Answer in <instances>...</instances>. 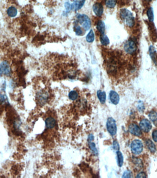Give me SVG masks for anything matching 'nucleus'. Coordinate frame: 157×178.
<instances>
[{
	"mask_svg": "<svg viewBox=\"0 0 157 178\" xmlns=\"http://www.w3.org/2000/svg\"><path fill=\"white\" fill-rule=\"evenodd\" d=\"M120 17L125 21L127 26L132 27L135 24V18L133 14L128 9L123 8L120 11Z\"/></svg>",
	"mask_w": 157,
	"mask_h": 178,
	"instance_id": "1",
	"label": "nucleus"
},
{
	"mask_svg": "<svg viewBox=\"0 0 157 178\" xmlns=\"http://www.w3.org/2000/svg\"><path fill=\"white\" fill-rule=\"evenodd\" d=\"M76 18L79 23L82 25L83 27L86 31L89 30L91 26V22L89 18L87 15L78 14L76 16Z\"/></svg>",
	"mask_w": 157,
	"mask_h": 178,
	"instance_id": "2",
	"label": "nucleus"
},
{
	"mask_svg": "<svg viewBox=\"0 0 157 178\" xmlns=\"http://www.w3.org/2000/svg\"><path fill=\"white\" fill-rule=\"evenodd\" d=\"M143 150V145L141 141L135 140L132 141L131 144V150L132 153L135 155H139L142 152Z\"/></svg>",
	"mask_w": 157,
	"mask_h": 178,
	"instance_id": "3",
	"label": "nucleus"
},
{
	"mask_svg": "<svg viewBox=\"0 0 157 178\" xmlns=\"http://www.w3.org/2000/svg\"><path fill=\"white\" fill-rule=\"evenodd\" d=\"M107 129L112 136H114L117 133V128L115 120L112 117H109L107 121Z\"/></svg>",
	"mask_w": 157,
	"mask_h": 178,
	"instance_id": "4",
	"label": "nucleus"
},
{
	"mask_svg": "<svg viewBox=\"0 0 157 178\" xmlns=\"http://www.w3.org/2000/svg\"><path fill=\"white\" fill-rule=\"evenodd\" d=\"M137 45L133 41L128 40L124 45V49L126 52L130 55L133 54L137 50Z\"/></svg>",
	"mask_w": 157,
	"mask_h": 178,
	"instance_id": "5",
	"label": "nucleus"
},
{
	"mask_svg": "<svg viewBox=\"0 0 157 178\" xmlns=\"http://www.w3.org/2000/svg\"><path fill=\"white\" fill-rule=\"evenodd\" d=\"M140 128L141 130L145 133H148L151 130L152 126L149 120L147 119H144L140 123Z\"/></svg>",
	"mask_w": 157,
	"mask_h": 178,
	"instance_id": "6",
	"label": "nucleus"
},
{
	"mask_svg": "<svg viewBox=\"0 0 157 178\" xmlns=\"http://www.w3.org/2000/svg\"><path fill=\"white\" fill-rule=\"evenodd\" d=\"M92 8L93 11L96 16L98 17L102 16L104 11V8L102 3L100 2H96L93 5Z\"/></svg>",
	"mask_w": 157,
	"mask_h": 178,
	"instance_id": "7",
	"label": "nucleus"
},
{
	"mask_svg": "<svg viewBox=\"0 0 157 178\" xmlns=\"http://www.w3.org/2000/svg\"><path fill=\"white\" fill-rule=\"evenodd\" d=\"M129 130L130 133L135 136L139 137L141 135V130L136 124H131L129 126Z\"/></svg>",
	"mask_w": 157,
	"mask_h": 178,
	"instance_id": "8",
	"label": "nucleus"
},
{
	"mask_svg": "<svg viewBox=\"0 0 157 178\" xmlns=\"http://www.w3.org/2000/svg\"><path fill=\"white\" fill-rule=\"evenodd\" d=\"M109 98L110 101L114 104H118L120 101V96L118 93L115 91L112 90L109 93Z\"/></svg>",
	"mask_w": 157,
	"mask_h": 178,
	"instance_id": "9",
	"label": "nucleus"
},
{
	"mask_svg": "<svg viewBox=\"0 0 157 178\" xmlns=\"http://www.w3.org/2000/svg\"><path fill=\"white\" fill-rule=\"evenodd\" d=\"M0 68H1L2 73H3L5 75L8 76L10 74V68L7 62H2L0 65Z\"/></svg>",
	"mask_w": 157,
	"mask_h": 178,
	"instance_id": "10",
	"label": "nucleus"
},
{
	"mask_svg": "<svg viewBox=\"0 0 157 178\" xmlns=\"http://www.w3.org/2000/svg\"><path fill=\"white\" fill-rule=\"evenodd\" d=\"M86 0H75L72 3L73 10L76 11L79 10L84 6Z\"/></svg>",
	"mask_w": 157,
	"mask_h": 178,
	"instance_id": "11",
	"label": "nucleus"
},
{
	"mask_svg": "<svg viewBox=\"0 0 157 178\" xmlns=\"http://www.w3.org/2000/svg\"><path fill=\"white\" fill-rule=\"evenodd\" d=\"M48 95L46 93V92H41L39 93L38 95V100L40 104L43 105L46 103V100L48 99Z\"/></svg>",
	"mask_w": 157,
	"mask_h": 178,
	"instance_id": "12",
	"label": "nucleus"
},
{
	"mask_svg": "<svg viewBox=\"0 0 157 178\" xmlns=\"http://www.w3.org/2000/svg\"><path fill=\"white\" fill-rule=\"evenodd\" d=\"M46 126L48 128H52L56 125V120L54 118L49 117L46 118L45 121Z\"/></svg>",
	"mask_w": 157,
	"mask_h": 178,
	"instance_id": "13",
	"label": "nucleus"
},
{
	"mask_svg": "<svg viewBox=\"0 0 157 178\" xmlns=\"http://www.w3.org/2000/svg\"><path fill=\"white\" fill-rule=\"evenodd\" d=\"M97 96L101 103L102 104L105 103L106 100V94L104 91H102L100 90H98L97 92Z\"/></svg>",
	"mask_w": 157,
	"mask_h": 178,
	"instance_id": "14",
	"label": "nucleus"
},
{
	"mask_svg": "<svg viewBox=\"0 0 157 178\" xmlns=\"http://www.w3.org/2000/svg\"><path fill=\"white\" fill-rule=\"evenodd\" d=\"M97 29L101 34H104L105 31V25L104 22L99 20L97 22L96 25Z\"/></svg>",
	"mask_w": 157,
	"mask_h": 178,
	"instance_id": "15",
	"label": "nucleus"
},
{
	"mask_svg": "<svg viewBox=\"0 0 157 178\" xmlns=\"http://www.w3.org/2000/svg\"><path fill=\"white\" fill-rule=\"evenodd\" d=\"M146 146L152 153H154L156 151V147L152 141L150 140H146Z\"/></svg>",
	"mask_w": 157,
	"mask_h": 178,
	"instance_id": "16",
	"label": "nucleus"
},
{
	"mask_svg": "<svg viewBox=\"0 0 157 178\" xmlns=\"http://www.w3.org/2000/svg\"><path fill=\"white\" fill-rule=\"evenodd\" d=\"M148 117L154 125L157 127V113L154 111H151L148 115Z\"/></svg>",
	"mask_w": 157,
	"mask_h": 178,
	"instance_id": "17",
	"label": "nucleus"
},
{
	"mask_svg": "<svg viewBox=\"0 0 157 178\" xmlns=\"http://www.w3.org/2000/svg\"><path fill=\"white\" fill-rule=\"evenodd\" d=\"M100 40L101 43L103 45L107 46L109 44V39L107 35L105 34H101Z\"/></svg>",
	"mask_w": 157,
	"mask_h": 178,
	"instance_id": "18",
	"label": "nucleus"
},
{
	"mask_svg": "<svg viewBox=\"0 0 157 178\" xmlns=\"http://www.w3.org/2000/svg\"><path fill=\"white\" fill-rule=\"evenodd\" d=\"M7 14L9 17L13 18V17H15L17 15L18 11H17V9H16L15 7L12 6V7H9L7 9Z\"/></svg>",
	"mask_w": 157,
	"mask_h": 178,
	"instance_id": "19",
	"label": "nucleus"
},
{
	"mask_svg": "<svg viewBox=\"0 0 157 178\" xmlns=\"http://www.w3.org/2000/svg\"><path fill=\"white\" fill-rule=\"evenodd\" d=\"M117 155L118 165L119 167H121L123 164L124 157L122 153L120 151H118L116 152Z\"/></svg>",
	"mask_w": 157,
	"mask_h": 178,
	"instance_id": "20",
	"label": "nucleus"
},
{
	"mask_svg": "<svg viewBox=\"0 0 157 178\" xmlns=\"http://www.w3.org/2000/svg\"><path fill=\"white\" fill-rule=\"evenodd\" d=\"M105 5L109 8H113L116 5L117 0H104Z\"/></svg>",
	"mask_w": 157,
	"mask_h": 178,
	"instance_id": "21",
	"label": "nucleus"
},
{
	"mask_svg": "<svg viewBox=\"0 0 157 178\" xmlns=\"http://www.w3.org/2000/svg\"><path fill=\"white\" fill-rule=\"evenodd\" d=\"M86 40L87 42L92 43L94 40V34L92 30H90L86 37Z\"/></svg>",
	"mask_w": 157,
	"mask_h": 178,
	"instance_id": "22",
	"label": "nucleus"
},
{
	"mask_svg": "<svg viewBox=\"0 0 157 178\" xmlns=\"http://www.w3.org/2000/svg\"><path fill=\"white\" fill-rule=\"evenodd\" d=\"M147 15L148 17V19L150 22H153L154 20V14L153 8H149L147 11Z\"/></svg>",
	"mask_w": 157,
	"mask_h": 178,
	"instance_id": "23",
	"label": "nucleus"
},
{
	"mask_svg": "<svg viewBox=\"0 0 157 178\" xmlns=\"http://www.w3.org/2000/svg\"><path fill=\"white\" fill-rule=\"evenodd\" d=\"M89 145L90 148L93 153V154L95 155H97L98 151H97V148H96L95 143L92 142H89Z\"/></svg>",
	"mask_w": 157,
	"mask_h": 178,
	"instance_id": "24",
	"label": "nucleus"
},
{
	"mask_svg": "<svg viewBox=\"0 0 157 178\" xmlns=\"http://www.w3.org/2000/svg\"><path fill=\"white\" fill-rule=\"evenodd\" d=\"M69 99L72 100H77L78 97V93L76 91H71L69 92Z\"/></svg>",
	"mask_w": 157,
	"mask_h": 178,
	"instance_id": "25",
	"label": "nucleus"
},
{
	"mask_svg": "<svg viewBox=\"0 0 157 178\" xmlns=\"http://www.w3.org/2000/svg\"><path fill=\"white\" fill-rule=\"evenodd\" d=\"M149 53H150V55L152 59L155 61V48L153 47V46H151L149 48Z\"/></svg>",
	"mask_w": 157,
	"mask_h": 178,
	"instance_id": "26",
	"label": "nucleus"
},
{
	"mask_svg": "<svg viewBox=\"0 0 157 178\" xmlns=\"http://www.w3.org/2000/svg\"><path fill=\"white\" fill-rule=\"evenodd\" d=\"M75 34L77 35H82L83 31L80 26L79 25H75Z\"/></svg>",
	"mask_w": 157,
	"mask_h": 178,
	"instance_id": "27",
	"label": "nucleus"
},
{
	"mask_svg": "<svg viewBox=\"0 0 157 178\" xmlns=\"http://www.w3.org/2000/svg\"><path fill=\"white\" fill-rule=\"evenodd\" d=\"M65 7L67 11V12L70 11L73 9V7L72 4H71L69 2H66L65 3Z\"/></svg>",
	"mask_w": 157,
	"mask_h": 178,
	"instance_id": "28",
	"label": "nucleus"
},
{
	"mask_svg": "<svg viewBox=\"0 0 157 178\" xmlns=\"http://www.w3.org/2000/svg\"><path fill=\"white\" fill-rule=\"evenodd\" d=\"M131 173L129 170H127L122 175V178H131Z\"/></svg>",
	"mask_w": 157,
	"mask_h": 178,
	"instance_id": "29",
	"label": "nucleus"
},
{
	"mask_svg": "<svg viewBox=\"0 0 157 178\" xmlns=\"http://www.w3.org/2000/svg\"><path fill=\"white\" fill-rule=\"evenodd\" d=\"M113 148L114 150L118 151L120 150V145L117 141L114 140L113 142Z\"/></svg>",
	"mask_w": 157,
	"mask_h": 178,
	"instance_id": "30",
	"label": "nucleus"
},
{
	"mask_svg": "<svg viewBox=\"0 0 157 178\" xmlns=\"http://www.w3.org/2000/svg\"><path fill=\"white\" fill-rule=\"evenodd\" d=\"M152 136H153V138L155 142H157V130H155L153 132Z\"/></svg>",
	"mask_w": 157,
	"mask_h": 178,
	"instance_id": "31",
	"label": "nucleus"
},
{
	"mask_svg": "<svg viewBox=\"0 0 157 178\" xmlns=\"http://www.w3.org/2000/svg\"><path fill=\"white\" fill-rule=\"evenodd\" d=\"M137 178H147V175L144 172H141L140 173H139L137 175Z\"/></svg>",
	"mask_w": 157,
	"mask_h": 178,
	"instance_id": "32",
	"label": "nucleus"
},
{
	"mask_svg": "<svg viewBox=\"0 0 157 178\" xmlns=\"http://www.w3.org/2000/svg\"><path fill=\"white\" fill-rule=\"evenodd\" d=\"M94 136L92 134H90L88 137V141L89 142H92V141L94 140Z\"/></svg>",
	"mask_w": 157,
	"mask_h": 178,
	"instance_id": "33",
	"label": "nucleus"
},
{
	"mask_svg": "<svg viewBox=\"0 0 157 178\" xmlns=\"http://www.w3.org/2000/svg\"><path fill=\"white\" fill-rule=\"evenodd\" d=\"M156 1H157V0H156Z\"/></svg>",
	"mask_w": 157,
	"mask_h": 178,
	"instance_id": "34",
	"label": "nucleus"
}]
</instances>
